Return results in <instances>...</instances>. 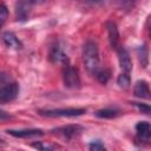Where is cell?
Masks as SVG:
<instances>
[{
    "mask_svg": "<svg viewBox=\"0 0 151 151\" xmlns=\"http://www.w3.org/2000/svg\"><path fill=\"white\" fill-rule=\"evenodd\" d=\"M9 136L15 138H31V137H39L42 136L44 132L40 129H24V130H7L6 131Z\"/></svg>",
    "mask_w": 151,
    "mask_h": 151,
    "instance_id": "ba28073f",
    "label": "cell"
},
{
    "mask_svg": "<svg viewBox=\"0 0 151 151\" xmlns=\"http://www.w3.org/2000/svg\"><path fill=\"white\" fill-rule=\"evenodd\" d=\"M117 51H118V60L120 68L123 70L124 73H130L132 71V60L129 52L124 47H119L117 48Z\"/></svg>",
    "mask_w": 151,
    "mask_h": 151,
    "instance_id": "52a82bcc",
    "label": "cell"
},
{
    "mask_svg": "<svg viewBox=\"0 0 151 151\" xmlns=\"http://www.w3.org/2000/svg\"><path fill=\"white\" fill-rule=\"evenodd\" d=\"M32 4H41V2H44L45 0H29Z\"/></svg>",
    "mask_w": 151,
    "mask_h": 151,
    "instance_id": "d4e9b609",
    "label": "cell"
},
{
    "mask_svg": "<svg viewBox=\"0 0 151 151\" xmlns=\"http://www.w3.org/2000/svg\"><path fill=\"white\" fill-rule=\"evenodd\" d=\"M2 41L6 47L12 48V50H20L22 47L21 41L12 32H5L2 34Z\"/></svg>",
    "mask_w": 151,
    "mask_h": 151,
    "instance_id": "8fae6325",
    "label": "cell"
},
{
    "mask_svg": "<svg viewBox=\"0 0 151 151\" xmlns=\"http://www.w3.org/2000/svg\"><path fill=\"white\" fill-rule=\"evenodd\" d=\"M137 54H138V59H139L142 66L143 67H146L147 64H149V51H147L146 46L145 45L139 46L137 48Z\"/></svg>",
    "mask_w": 151,
    "mask_h": 151,
    "instance_id": "9a60e30c",
    "label": "cell"
},
{
    "mask_svg": "<svg viewBox=\"0 0 151 151\" xmlns=\"http://www.w3.org/2000/svg\"><path fill=\"white\" fill-rule=\"evenodd\" d=\"M134 96L142 99H149L150 98V87L147 81L145 80H138L134 85Z\"/></svg>",
    "mask_w": 151,
    "mask_h": 151,
    "instance_id": "4fadbf2b",
    "label": "cell"
},
{
    "mask_svg": "<svg viewBox=\"0 0 151 151\" xmlns=\"http://www.w3.org/2000/svg\"><path fill=\"white\" fill-rule=\"evenodd\" d=\"M136 131H137V134H138L140 140H143V142H149L150 140V137H151L150 123H147V122H139V123H137Z\"/></svg>",
    "mask_w": 151,
    "mask_h": 151,
    "instance_id": "30bf717a",
    "label": "cell"
},
{
    "mask_svg": "<svg viewBox=\"0 0 151 151\" xmlns=\"http://www.w3.org/2000/svg\"><path fill=\"white\" fill-rule=\"evenodd\" d=\"M32 146H33V147H35V149H38V150H51V149H53L52 146H48V145H44V144H41V143L32 144Z\"/></svg>",
    "mask_w": 151,
    "mask_h": 151,
    "instance_id": "7402d4cb",
    "label": "cell"
},
{
    "mask_svg": "<svg viewBox=\"0 0 151 151\" xmlns=\"http://www.w3.org/2000/svg\"><path fill=\"white\" fill-rule=\"evenodd\" d=\"M83 63L90 74H93L100 68L99 51L94 41H87L83 48Z\"/></svg>",
    "mask_w": 151,
    "mask_h": 151,
    "instance_id": "6da1fadb",
    "label": "cell"
},
{
    "mask_svg": "<svg viewBox=\"0 0 151 151\" xmlns=\"http://www.w3.org/2000/svg\"><path fill=\"white\" fill-rule=\"evenodd\" d=\"M106 28H107V33H109V41L112 48L117 50L118 48V44H119V32L117 28V25L112 21H109L106 24Z\"/></svg>",
    "mask_w": 151,
    "mask_h": 151,
    "instance_id": "9c48e42d",
    "label": "cell"
},
{
    "mask_svg": "<svg viewBox=\"0 0 151 151\" xmlns=\"http://www.w3.org/2000/svg\"><path fill=\"white\" fill-rule=\"evenodd\" d=\"M48 59L51 60V63L57 64V65H66L68 64V58L65 54V52L61 50V47L55 44L50 48V53H48Z\"/></svg>",
    "mask_w": 151,
    "mask_h": 151,
    "instance_id": "8992f818",
    "label": "cell"
},
{
    "mask_svg": "<svg viewBox=\"0 0 151 151\" xmlns=\"http://www.w3.org/2000/svg\"><path fill=\"white\" fill-rule=\"evenodd\" d=\"M130 83H131V80H130L129 73H122V74H119L118 78H117V84L119 85V87H122V88H124V90L130 86Z\"/></svg>",
    "mask_w": 151,
    "mask_h": 151,
    "instance_id": "e0dca14e",
    "label": "cell"
},
{
    "mask_svg": "<svg viewBox=\"0 0 151 151\" xmlns=\"http://www.w3.org/2000/svg\"><path fill=\"white\" fill-rule=\"evenodd\" d=\"M83 131V127L80 125H67V126H61L52 130L53 133L63 137L64 139H73L80 134Z\"/></svg>",
    "mask_w": 151,
    "mask_h": 151,
    "instance_id": "5b68a950",
    "label": "cell"
},
{
    "mask_svg": "<svg viewBox=\"0 0 151 151\" xmlns=\"http://www.w3.org/2000/svg\"><path fill=\"white\" fill-rule=\"evenodd\" d=\"M63 81L65 87L71 88V90H76L79 88L81 85L80 81V76H79V71L78 68H76L72 65H64V70H63Z\"/></svg>",
    "mask_w": 151,
    "mask_h": 151,
    "instance_id": "7a4b0ae2",
    "label": "cell"
},
{
    "mask_svg": "<svg viewBox=\"0 0 151 151\" xmlns=\"http://www.w3.org/2000/svg\"><path fill=\"white\" fill-rule=\"evenodd\" d=\"M94 114H96V117H98V118L112 119V118H116V117L119 114V111L116 110V109H101V110H98Z\"/></svg>",
    "mask_w": 151,
    "mask_h": 151,
    "instance_id": "5bb4252c",
    "label": "cell"
},
{
    "mask_svg": "<svg viewBox=\"0 0 151 151\" xmlns=\"http://www.w3.org/2000/svg\"><path fill=\"white\" fill-rule=\"evenodd\" d=\"M81 1H85V2H88V4H98V2H101L104 0H81Z\"/></svg>",
    "mask_w": 151,
    "mask_h": 151,
    "instance_id": "cb8c5ba5",
    "label": "cell"
},
{
    "mask_svg": "<svg viewBox=\"0 0 151 151\" xmlns=\"http://www.w3.org/2000/svg\"><path fill=\"white\" fill-rule=\"evenodd\" d=\"M9 118H11L9 113H7V112L0 110V120H6V119H9Z\"/></svg>",
    "mask_w": 151,
    "mask_h": 151,
    "instance_id": "603a6c76",
    "label": "cell"
},
{
    "mask_svg": "<svg viewBox=\"0 0 151 151\" xmlns=\"http://www.w3.org/2000/svg\"><path fill=\"white\" fill-rule=\"evenodd\" d=\"M133 106H136L142 113H145V114H150L151 112V109L147 104H140V103H132Z\"/></svg>",
    "mask_w": 151,
    "mask_h": 151,
    "instance_id": "d6986e66",
    "label": "cell"
},
{
    "mask_svg": "<svg viewBox=\"0 0 151 151\" xmlns=\"http://www.w3.org/2000/svg\"><path fill=\"white\" fill-rule=\"evenodd\" d=\"M94 76H96V78H97V80L100 83V84H106L109 80H110V78H111V72L107 70V68H99L96 73H94Z\"/></svg>",
    "mask_w": 151,
    "mask_h": 151,
    "instance_id": "2e32d148",
    "label": "cell"
},
{
    "mask_svg": "<svg viewBox=\"0 0 151 151\" xmlns=\"http://www.w3.org/2000/svg\"><path fill=\"white\" fill-rule=\"evenodd\" d=\"M29 2L25 1V0H20L18 1L17 6H15V14H17V19L20 21H24L28 18L29 15Z\"/></svg>",
    "mask_w": 151,
    "mask_h": 151,
    "instance_id": "7c38bea8",
    "label": "cell"
},
{
    "mask_svg": "<svg viewBox=\"0 0 151 151\" xmlns=\"http://www.w3.org/2000/svg\"><path fill=\"white\" fill-rule=\"evenodd\" d=\"M9 81H11L9 76H7V74L4 73V72H0V87H2L4 85H6V84L9 83Z\"/></svg>",
    "mask_w": 151,
    "mask_h": 151,
    "instance_id": "44dd1931",
    "label": "cell"
},
{
    "mask_svg": "<svg viewBox=\"0 0 151 151\" xmlns=\"http://www.w3.org/2000/svg\"><path fill=\"white\" fill-rule=\"evenodd\" d=\"M86 112L85 109H76V107H68V109H53V110H40L39 114L55 118V117H79Z\"/></svg>",
    "mask_w": 151,
    "mask_h": 151,
    "instance_id": "3957f363",
    "label": "cell"
},
{
    "mask_svg": "<svg viewBox=\"0 0 151 151\" xmlns=\"http://www.w3.org/2000/svg\"><path fill=\"white\" fill-rule=\"evenodd\" d=\"M88 147H90V150H94V151H97V150H105V146H104V144H101L100 140L92 142L88 145Z\"/></svg>",
    "mask_w": 151,
    "mask_h": 151,
    "instance_id": "ffe728a7",
    "label": "cell"
},
{
    "mask_svg": "<svg viewBox=\"0 0 151 151\" xmlns=\"http://www.w3.org/2000/svg\"><path fill=\"white\" fill-rule=\"evenodd\" d=\"M19 94V85L15 81H9L0 87V104L13 101Z\"/></svg>",
    "mask_w": 151,
    "mask_h": 151,
    "instance_id": "277c9868",
    "label": "cell"
},
{
    "mask_svg": "<svg viewBox=\"0 0 151 151\" xmlns=\"http://www.w3.org/2000/svg\"><path fill=\"white\" fill-rule=\"evenodd\" d=\"M8 18V9L5 5H0V27L5 24V21L7 20Z\"/></svg>",
    "mask_w": 151,
    "mask_h": 151,
    "instance_id": "ac0fdd59",
    "label": "cell"
}]
</instances>
